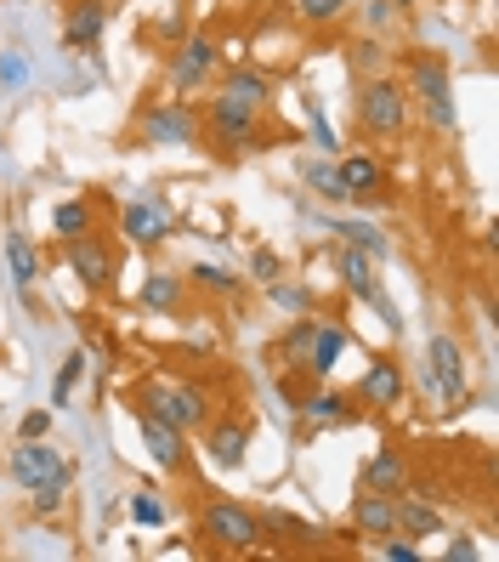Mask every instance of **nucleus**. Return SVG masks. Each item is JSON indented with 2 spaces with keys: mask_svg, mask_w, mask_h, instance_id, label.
Here are the masks:
<instances>
[{
  "mask_svg": "<svg viewBox=\"0 0 499 562\" xmlns=\"http://www.w3.org/2000/svg\"><path fill=\"white\" fill-rule=\"evenodd\" d=\"M352 522L363 528V535H397V494H375V488H363L358 494V506H352Z\"/></svg>",
  "mask_w": 499,
  "mask_h": 562,
  "instance_id": "obj_20",
  "label": "nucleus"
},
{
  "mask_svg": "<svg viewBox=\"0 0 499 562\" xmlns=\"http://www.w3.org/2000/svg\"><path fill=\"white\" fill-rule=\"evenodd\" d=\"M404 392H409V381H404V363H397L392 352H375L370 370L358 375V398L370 409H397V404H404Z\"/></svg>",
  "mask_w": 499,
  "mask_h": 562,
  "instance_id": "obj_11",
  "label": "nucleus"
},
{
  "mask_svg": "<svg viewBox=\"0 0 499 562\" xmlns=\"http://www.w3.org/2000/svg\"><path fill=\"white\" fill-rule=\"evenodd\" d=\"M131 420H137L143 449H148L154 467H165V472H188V432H177L171 420H159V415L143 409V404H131Z\"/></svg>",
  "mask_w": 499,
  "mask_h": 562,
  "instance_id": "obj_8",
  "label": "nucleus"
},
{
  "mask_svg": "<svg viewBox=\"0 0 499 562\" xmlns=\"http://www.w3.org/2000/svg\"><path fill=\"white\" fill-rule=\"evenodd\" d=\"M250 273H256L261 284H279V279H284V256H279V250H268V245H261V250L250 256Z\"/></svg>",
  "mask_w": 499,
  "mask_h": 562,
  "instance_id": "obj_33",
  "label": "nucleus"
},
{
  "mask_svg": "<svg viewBox=\"0 0 499 562\" xmlns=\"http://www.w3.org/2000/svg\"><path fill=\"white\" fill-rule=\"evenodd\" d=\"M182 302H188V279L165 273V268H154V273L143 279V290H137V307H143V313H159V318L182 313Z\"/></svg>",
  "mask_w": 499,
  "mask_h": 562,
  "instance_id": "obj_19",
  "label": "nucleus"
},
{
  "mask_svg": "<svg viewBox=\"0 0 499 562\" xmlns=\"http://www.w3.org/2000/svg\"><path fill=\"white\" fill-rule=\"evenodd\" d=\"M131 404L154 409L159 420H171L177 432H205V420H211V392L188 386V381H143L131 392Z\"/></svg>",
  "mask_w": 499,
  "mask_h": 562,
  "instance_id": "obj_1",
  "label": "nucleus"
},
{
  "mask_svg": "<svg viewBox=\"0 0 499 562\" xmlns=\"http://www.w3.org/2000/svg\"><path fill=\"white\" fill-rule=\"evenodd\" d=\"M7 472H12V483H23V488H35V483H69L75 477V467L63 460L46 438H23L18 449H12V460H7Z\"/></svg>",
  "mask_w": 499,
  "mask_h": 562,
  "instance_id": "obj_6",
  "label": "nucleus"
},
{
  "mask_svg": "<svg viewBox=\"0 0 499 562\" xmlns=\"http://www.w3.org/2000/svg\"><path fill=\"white\" fill-rule=\"evenodd\" d=\"M341 352H347V329L341 324H318L313 329V347H307V363H302L307 381H324L341 363Z\"/></svg>",
  "mask_w": 499,
  "mask_h": 562,
  "instance_id": "obj_21",
  "label": "nucleus"
},
{
  "mask_svg": "<svg viewBox=\"0 0 499 562\" xmlns=\"http://www.w3.org/2000/svg\"><path fill=\"white\" fill-rule=\"evenodd\" d=\"M52 234H57V239L97 234V227H91V205H86V200H63V205L52 211Z\"/></svg>",
  "mask_w": 499,
  "mask_h": 562,
  "instance_id": "obj_27",
  "label": "nucleus"
},
{
  "mask_svg": "<svg viewBox=\"0 0 499 562\" xmlns=\"http://www.w3.org/2000/svg\"><path fill=\"white\" fill-rule=\"evenodd\" d=\"M381 557H392V562H420V546H409V540H392V535H381Z\"/></svg>",
  "mask_w": 499,
  "mask_h": 562,
  "instance_id": "obj_37",
  "label": "nucleus"
},
{
  "mask_svg": "<svg viewBox=\"0 0 499 562\" xmlns=\"http://www.w3.org/2000/svg\"><path fill=\"white\" fill-rule=\"evenodd\" d=\"M143 137L148 143H193L199 137V109H188V103H154L148 114H143Z\"/></svg>",
  "mask_w": 499,
  "mask_h": 562,
  "instance_id": "obj_12",
  "label": "nucleus"
},
{
  "mask_svg": "<svg viewBox=\"0 0 499 562\" xmlns=\"http://www.w3.org/2000/svg\"><path fill=\"white\" fill-rule=\"evenodd\" d=\"M0 86H7V91H23L29 86V63L18 52H0Z\"/></svg>",
  "mask_w": 499,
  "mask_h": 562,
  "instance_id": "obj_34",
  "label": "nucleus"
},
{
  "mask_svg": "<svg viewBox=\"0 0 499 562\" xmlns=\"http://www.w3.org/2000/svg\"><path fill=\"white\" fill-rule=\"evenodd\" d=\"M386 7H392V12H409V7H415V0H386Z\"/></svg>",
  "mask_w": 499,
  "mask_h": 562,
  "instance_id": "obj_42",
  "label": "nucleus"
},
{
  "mask_svg": "<svg viewBox=\"0 0 499 562\" xmlns=\"http://www.w3.org/2000/svg\"><path fill=\"white\" fill-rule=\"evenodd\" d=\"M256 120H261V109H250V103H239V97L216 91V97H211V109L199 114V131H211L222 148H245V143H250V131H256Z\"/></svg>",
  "mask_w": 499,
  "mask_h": 562,
  "instance_id": "obj_9",
  "label": "nucleus"
},
{
  "mask_svg": "<svg viewBox=\"0 0 499 562\" xmlns=\"http://www.w3.org/2000/svg\"><path fill=\"white\" fill-rule=\"evenodd\" d=\"M313 329H318V318H302V324H290L284 336H279L273 358L284 363V370H302V363H307V347H313Z\"/></svg>",
  "mask_w": 499,
  "mask_h": 562,
  "instance_id": "obj_25",
  "label": "nucleus"
},
{
  "mask_svg": "<svg viewBox=\"0 0 499 562\" xmlns=\"http://www.w3.org/2000/svg\"><path fill=\"white\" fill-rule=\"evenodd\" d=\"M302 177H307V188H313V193H324L329 205H347V188H341V177H336V165H324V159H313V165H307Z\"/></svg>",
  "mask_w": 499,
  "mask_h": 562,
  "instance_id": "obj_29",
  "label": "nucleus"
},
{
  "mask_svg": "<svg viewBox=\"0 0 499 562\" xmlns=\"http://www.w3.org/2000/svg\"><path fill=\"white\" fill-rule=\"evenodd\" d=\"M7 268H12V284L18 290H29L41 279V250H35V239L23 234V227H7Z\"/></svg>",
  "mask_w": 499,
  "mask_h": 562,
  "instance_id": "obj_24",
  "label": "nucleus"
},
{
  "mask_svg": "<svg viewBox=\"0 0 499 562\" xmlns=\"http://www.w3.org/2000/svg\"><path fill=\"white\" fill-rule=\"evenodd\" d=\"M449 528V517H443V506H431V501H420V494H397V535H409V540H431V535H443Z\"/></svg>",
  "mask_w": 499,
  "mask_h": 562,
  "instance_id": "obj_18",
  "label": "nucleus"
},
{
  "mask_svg": "<svg viewBox=\"0 0 499 562\" xmlns=\"http://www.w3.org/2000/svg\"><path fill=\"white\" fill-rule=\"evenodd\" d=\"M363 488H375V494H404V488H409V460H404V449L370 454V467H363Z\"/></svg>",
  "mask_w": 499,
  "mask_h": 562,
  "instance_id": "obj_22",
  "label": "nucleus"
},
{
  "mask_svg": "<svg viewBox=\"0 0 499 562\" xmlns=\"http://www.w3.org/2000/svg\"><path fill=\"white\" fill-rule=\"evenodd\" d=\"M63 268H75V279L97 295L114 284V250L97 239V234H80V239H63Z\"/></svg>",
  "mask_w": 499,
  "mask_h": 562,
  "instance_id": "obj_10",
  "label": "nucleus"
},
{
  "mask_svg": "<svg viewBox=\"0 0 499 562\" xmlns=\"http://www.w3.org/2000/svg\"><path fill=\"white\" fill-rule=\"evenodd\" d=\"M295 409H302L313 426H347V420L358 415V404L347 398V392L324 386V381H313V392H302V398H295Z\"/></svg>",
  "mask_w": 499,
  "mask_h": 562,
  "instance_id": "obj_15",
  "label": "nucleus"
},
{
  "mask_svg": "<svg viewBox=\"0 0 499 562\" xmlns=\"http://www.w3.org/2000/svg\"><path fill=\"white\" fill-rule=\"evenodd\" d=\"M336 177H341V188H347V200H370V193L381 188V159H370V154H347L341 165H336Z\"/></svg>",
  "mask_w": 499,
  "mask_h": 562,
  "instance_id": "obj_23",
  "label": "nucleus"
},
{
  "mask_svg": "<svg viewBox=\"0 0 499 562\" xmlns=\"http://www.w3.org/2000/svg\"><path fill=\"white\" fill-rule=\"evenodd\" d=\"M426 375H431V386H438L443 409H460L465 398H472V375H465V352H460L454 336H431V347H426Z\"/></svg>",
  "mask_w": 499,
  "mask_h": 562,
  "instance_id": "obj_5",
  "label": "nucleus"
},
{
  "mask_svg": "<svg viewBox=\"0 0 499 562\" xmlns=\"http://www.w3.org/2000/svg\"><path fill=\"white\" fill-rule=\"evenodd\" d=\"M199 535H205L216 551H256L268 540V528H261V512L239 506V501H211L205 517H199Z\"/></svg>",
  "mask_w": 499,
  "mask_h": 562,
  "instance_id": "obj_4",
  "label": "nucleus"
},
{
  "mask_svg": "<svg viewBox=\"0 0 499 562\" xmlns=\"http://www.w3.org/2000/svg\"><path fill=\"white\" fill-rule=\"evenodd\" d=\"M352 57H358V63H381V46H375V41H358Z\"/></svg>",
  "mask_w": 499,
  "mask_h": 562,
  "instance_id": "obj_41",
  "label": "nucleus"
},
{
  "mask_svg": "<svg viewBox=\"0 0 499 562\" xmlns=\"http://www.w3.org/2000/svg\"><path fill=\"white\" fill-rule=\"evenodd\" d=\"M63 501H69V483H35V488H29V506H35V517H57Z\"/></svg>",
  "mask_w": 499,
  "mask_h": 562,
  "instance_id": "obj_30",
  "label": "nucleus"
},
{
  "mask_svg": "<svg viewBox=\"0 0 499 562\" xmlns=\"http://www.w3.org/2000/svg\"><path fill=\"white\" fill-rule=\"evenodd\" d=\"M358 120H363V131H370V137L397 143V137L409 131V86L392 80V75L363 80V91H358Z\"/></svg>",
  "mask_w": 499,
  "mask_h": 562,
  "instance_id": "obj_2",
  "label": "nucleus"
},
{
  "mask_svg": "<svg viewBox=\"0 0 499 562\" xmlns=\"http://www.w3.org/2000/svg\"><path fill=\"white\" fill-rule=\"evenodd\" d=\"M52 432V409H29L23 415V438H46Z\"/></svg>",
  "mask_w": 499,
  "mask_h": 562,
  "instance_id": "obj_39",
  "label": "nucleus"
},
{
  "mask_svg": "<svg viewBox=\"0 0 499 562\" xmlns=\"http://www.w3.org/2000/svg\"><path fill=\"white\" fill-rule=\"evenodd\" d=\"M188 279L205 284V290H216V295H233V290H239V279H233L227 268H216V261H199V268H188Z\"/></svg>",
  "mask_w": 499,
  "mask_h": 562,
  "instance_id": "obj_31",
  "label": "nucleus"
},
{
  "mask_svg": "<svg viewBox=\"0 0 499 562\" xmlns=\"http://www.w3.org/2000/svg\"><path fill=\"white\" fill-rule=\"evenodd\" d=\"M336 268H341V284L358 295V302H381V261L370 250H358V245H341L336 256Z\"/></svg>",
  "mask_w": 499,
  "mask_h": 562,
  "instance_id": "obj_14",
  "label": "nucleus"
},
{
  "mask_svg": "<svg viewBox=\"0 0 499 562\" xmlns=\"http://www.w3.org/2000/svg\"><path fill=\"white\" fill-rule=\"evenodd\" d=\"M409 80H415V97L426 103L431 131L454 137V131H460V114H454V80H449V63H443L438 52H415V57H409Z\"/></svg>",
  "mask_w": 499,
  "mask_h": 562,
  "instance_id": "obj_3",
  "label": "nucleus"
},
{
  "mask_svg": "<svg viewBox=\"0 0 499 562\" xmlns=\"http://www.w3.org/2000/svg\"><path fill=\"white\" fill-rule=\"evenodd\" d=\"M80 370H86V358H80V352H75V358H63V370H57V386H52V409H57V404H69V392H75Z\"/></svg>",
  "mask_w": 499,
  "mask_h": 562,
  "instance_id": "obj_32",
  "label": "nucleus"
},
{
  "mask_svg": "<svg viewBox=\"0 0 499 562\" xmlns=\"http://www.w3.org/2000/svg\"><path fill=\"white\" fill-rule=\"evenodd\" d=\"M103 29H109V7H103V0H75L69 18H63V46H69V52H97Z\"/></svg>",
  "mask_w": 499,
  "mask_h": 562,
  "instance_id": "obj_13",
  "label": "nucleus"
},
{
  "mask_svg": "<svg viewBox=\"0 0 499 562\" xmlns=\"http://www.w3.org/2000/svg\"><path fill=\"white\" fill-rule=\"evenodd\" d=\"M347 7H352V0H302V18L307 23H336Z\"/></svg>",
  "mask_w": 499,
  "mask_h": 562,
  "instance_id": "obj_35",
  "label": "nucleus"
},
{
  "mask_svg": "<svg viewBox=\"0 0 499 562\" xmlns=\"http://www.w3.org/2000/svg\"><path fill=\"white\" fill-rule=\"evenodd\" d=\"M329 227H336V234H341L347 245H358V250H370L375 261L386 256V234H381V227H370V222H347V216H336V222H329Z\"/></svg>",
  "mask_w": 499,
  "mask_h": 562,
  "instance_id": "obj_28",
  "label": "nucleus"
},
{
  "mask_svg": "<svg viewBox=\"0 0 499 562\" xmlns=\"http://www.w3.org/2000/svg\"><path fill=\"white\" fill-rule=\"evenodd\" d=\"M211 75H216V41H211V35H188V41L171 52V63H165V86H171L177 97L199 91Z\"/></svg>",
  "mask_w": 499,
  "mask_h": 562,
  "instance_id": "obj_7",
  "label": "nucleus"
},
{
  "mask_svg": "<svg viewBox=\"0 0 499 562\" xmlns=\"http://www.w3.org/2000/svg\"><path fill=\"white\" fill-rule=\"evenodd\" d=\"M313 143H318L324 154H336V148H341V137H336V125H329L324 114H313Z\"/></svg>",
  "mask_w": 499,
  "mask_h": 562,
  "instance_id": "obj_38",
  "label": "nucleus"
},
{
  "mask_svg": "<svg viewBox=\"0 0 499 562\" xmlns=\"http://www.w3.org/2000/svg\"><path fill=\"white\" fill-rule=\"evenodd\" d=\"M131 522H148V528H159V522H165V506L154 501V494H131Z\"/></svg>",
  "mask_w": 499,
  "mask_h": 562,
  "instance_id": "obj_36",
  "label": "nucleus"
},
{
  "mask_svg": "<svg viewBox=\"0 0 499 562\" xmlns=\"http://www.w3.org/2000/svg\"><path fill=\"white\" fill-rule=\"evenodd\" d=\"M120 227H125V239H131V245H143V250H154V245H165V239L177 234V222L165 216L159 205H143V200H137V205H125Z\"/></svg>",
  "mask_w": 499,
  "mask_h": 562,
  "instance_id": "obj_17",
  "label": "nucleus"
},
{
  "mask_svg": "<svg viewBox=\"0 0 499 562\" xmlns=\"http://www.w3.org/2000/svg\"><path fill=\"white\" fill-rule=\"evenodd\" d=\"M222 91H227V97H239V103H250V109H268V97H273L268 75H256V69H233Z\"/></svg>",
  "mask_w": 499,
  "mask_h": 562,
  "instance_id": "obj_26",
  "label": "nucleus"
},
{
  "mask_svg": "<svg viewBox=\"0 0 499 562\" xmlns=\"http://www.w3.org/2000/svg\"><path fill=\"white\" fill-rule=\"evenodd\" d=\"M443 557H449V562H477L483 551H477L472 540H465V535H460V540H449V551H443Z\"/></svg>",
  "mask_w": 499,
  "mask_h": 562,
  "instance_id": "obj_40",
  "label": "nucleus"
},
{
  "mask_svg": "<svg viewBox=\"0 0 499 562\" xmlns=\"http://www.w3.org/2000/svg\"><path fill=\"white\" fill-rule=\"evenodd\" d=\"M205 449L216 467H245V454H250V426L245 420H205Z\"/></svg>",
  "mask_w": 499,
  "mask_h": 562,
  "instance_id": "obj_16",
  "label": "nucleus"
}]
</instances>
